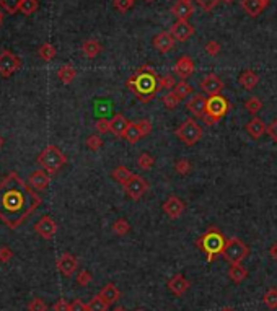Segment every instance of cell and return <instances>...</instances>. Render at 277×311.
<instances>
[{"label": "cell", "mask_w": 277, "mask_h": 311, "mask_svg": "<svg viewBox=\"0 0 277 311\" xmlns=\"http://www.w3.org/2000/svg\"><path fill=\"white\" fill-rule=\"evenodd\" d=\"M56 266H57V270H59L62 275L70 277L77 270V267H79V261H77V257L74 254H70V252H64V254L57 259Z\"/></svg>", "instance_id": "cell-12"}, {"label": "cell", "mask_w": 277, "mask_h": 311, "mask_svg": "<svg viewBox=\"0 0 277 311\" xmlns=\"http://www.w3.org/2000/svg\"><path fill=\"white\" fill-rule=\"evenodd\" d=\"M218 3H220V0H197V5L202 8L204 12H211L213 10Z\"/></svg>", "instance_id": "cell-47"}, {"label": "cell", "mask_w": 277, "mask_h": 311, "mask_svg": "<svg viewBox=\"0 0 277 311\" xmlns=\"http://www.w3.org/2000/svg\"><path fill=\"white\" fill-rule=\"evenodd\" d=\"M245 108L248 113H251V114H256L257 111H259L262 108V101L259 98H256V96H251V98H248L245 101Z\"/></svg>", "instance_id": "cell-38"}, {"label": "cell", "mask_w": 277, "mask_h": 311, "mask_svg": "<svg viewBox=\"0 0 277 311\" xmlns=\"http://www.w3.org/2000/svg\"><path fill=\"white\" fill-rule=\"evenodd\" d=\"M91 282V274L88 270H80L79 274H77V284L80 287H86Z\"/></svg>", "instance_id": "cell-48"}, {"label": "cell", "mask_w": 277, "mask_h": 311, "mask_svg": "<svg viewBox=\"0 0 277 311\" xmlns=\"http://www.w3.org/2000/svg\"><path fill=\"white\" fill-rule=\"evenodd\" d=\"M202 121H204V123H206L207 125H213V124H215V121H213V118H212V116H209L207 113L202 116Z\"/></svg>", "instance_id": "cell-56"}, {"label": "cell", "mask_w": 277, "mask_h": 311, "mask_svg": "<svg viewBox=\"0 0 277 311\" xmlns=\"http://www.w3.org/2000/svg\"><path fill=\"white\" fill-rule=\"evenodd\" d=\"M101 49H103V47H101V44L96 40H86L84 44H82V52H84L85 57H88V59L98 57Z\"/></svg>", "instance_id": "cell-27"}, {"label": "cell", "mask_w": 277, "mask_h": 311, "mask_svg": "<svg viewBox=\"0 0 277 311\" xmlns=\"http://www.w3.org/2000/svg\"><path fill=\"white\" fill-rule=\"evenodd\" d=\"M173 72L179 77V79L186 80L194 72V61L189 56H181L176 62H174Z\"/></svg>", "instance_id": "cell-17"}, {"label": "cell", "mask_w": 277, "mask_h": 311, "mask_svg": "<svg viewBox=\"0 0 277 311\" xmlns=\"http://www.w3.org/2000/svg\"><path fill=\"white\" fill-rule=\"evenodd\" d=\"M266 132H267V135H269L272 140H274V142H277V119L272 121V123L267 125Z\"/></svg>", "instance_id": "cell-54"}, {"label": "cell", "mask_w": 277, "mask_h": 311, "mask_svg": "<svg viewBox=\"0 0 277 311\" xmlns=\"http://www.w3.org/2000/svg\"><path fill=\"white\" fill-rule=\"evenodd\" d=\"M3 144H5V140H3V137H2V135H0V148L3 147Z\"/></svg>", "instance_id": "cell-57"}, {"label": "cell", "mask_w": 277, "mask_h": 311, "mask_svg": "<svg viewBox=\"0 0 277 311\" xmlns=\"http://www.w3.org/2000/svg\"><path fill=\"white\" fill-rule=\"evenodd\" d=\"M123 187H124L126 194H128L132 201H139V199L147 192L149 184L142 176H139V174H132V178H130Z\"/></svg>", "instance_id": "cell-9"}, {"label": "cell", "mask_w": 277, "mask_h": 311, "mask_svg": "<svg viewBox=\"0 0 277 311\" xmlns=\"http://www.w3.org/2000/svg\"><path fill=\"white\" fill-rule=\"evenodd\" d=\"M220 2H225V3H232V2H235V0H220Z\"/></svg>", "instance_id": "cell-60"}, {"label": "cell", "mask_w": 277, "mask_h": 311, "mask_svg": "<svg viewBox=\"0 0 277 311\" xmlns=\"http://www.w3.org/2000/svg\"><path fill=\"white\" fill-rule=\"evenodd\" d=\"M129 121L124 118L123 114H116L113 119H109V125H111V134L114 135V137H124L126 135V130L129 127Z\"/></svg>", "instance_id": "cell-21"}, {"label": "cell", "mask_w": 277, "mask_h": 311, "mask_svg": "<svg viewBox=\"0 0 277 311\" xmlns=\"http://www.w3.org/2000/svg\"><path fill=\"white\" fill-rule=\"evenodd\" d=\"M201 90L204 93H207L209 96L220 95V91L223 90V82L218 79L215 74H209L204 77L201 82Z\"/></svg>", "instance_id": "cell-15"}, {"label": "cell", "mask_w": 277, "mask_h": 311, "mask_svg": "<svg viewBox=\"0 0 277 311\" xmlns=\"http://www.w3.org/2000/svg\"><path fill=\"white\" fill-rule=\"evenodd\" d=\"M52 308H54V311H69L70 310V303H67V300H64V298H59L54 303Z\"/></svg>", "instance_id": "cell-53"}, {"label": "cell", "mask_w": 277, "mask_h": 311, "mask_svg": "<svg viewBox=\"0 0 277 311\" xmlns=\"http://www.w3.org/2000/svg\"><path fill=\"white\" fill-rule=\"evenodd\" d=\"M111 176H113V179L116 183H119V184H124L129 181L130 178H132V171H130L129 168H126V166H116L113 169V173H111Z\"/></svg>", "instance_id": "cell-29"}, {"label": "cell", "mask_w": 277, "mask_h": 311, "mask_svg": "<svg viewBox=\"0 0 277 311\" xmlns=\"http://www.w3.org/2000/svg\"><path fill=\"white\" fill-rule=\"evenodd\" d=\"M173 91H174V95H176L179 100H184V98H188L189 95H192V86L189 83H186L184 80H181V82H178V83H176V86L173 88Z\"/></svg>", "instance_id": "cell-32"}, {"label": "cell", "mask_w": 277, "mask_h": 311, "mask_svg": "<svg viewBox=\"0 0 277 311\" xmlns=\"http://www.w3.org/2000/svg\"><path fill=\"white\" fill-rule=\"evenodd\" d=\"M139 125V129H140V132H142V137H145V135H149L150 132H152V123H150L149 119H142V121H139L137 123Z\"/></svg>", "instance_id": "cell-51"}, {"label": "cell", "mask_w": 277, "mask_h": 311, "mask_svg": "<svg viewBox=\"0 0 277 311\" xmlns=\"http://www.w3.org/2000/svg\"><path fill=\"white\" fill-rule=\"evenodd\" d=\"M86 147H88L90 150H93V152H96V150H100L101 147H103V139L100 137L98 134H93V135H90L88 139H86Z\"/></svg>", "instance_id": "cell-41"}, {"label": "cell", "mask_w": 277, "mask_h": 311, "mask_svg": "<svg viewBox=\"0 0 277 311\" xmlns=\"http://www.w3.org/2000/svg\"><path fill=\"white\" fill-rule=\"evenodd\" d=\"M69 311H88V305H85L82 300H74L70 303V310Z\"/></svg>", "instance_id": "cell-52"}, {"label": "cell", "mask_w": 277, "mask_h": 311, "mask_svg": "<svg viewBox=\"0 0 277 311\" xmlns=\"http://www.w3.org/2000/svg\"><path fill=\"white\" fill-rule=\"evenodd\" d=\"M28 311H47V305L44 303V300L33 298L30 303H28Z\"/></svg>", "instance_id": "cell-44"}, {"label": "cell", "mask_w": 277, "mask_h": 311, "mask_svg": "<svg viewBox=\"0 0 277 311\" xmlns=\"http://www.w3.org/2000/svg\"><path fill=\"white\" fill-rule=\"evenodd\" d=\"M228 108H230V104H228V100L225 98V96H222V95L209 96L207 114L212 116L215 123H218V121H220L223 116L228 113Z\"/></svg>", "instance_id": "cell-8"}, {"label": "cell", "mask_w": 277, "mask_h": 311, "mask_svg": "<svg viewBox=\"0 0 277 311\" xmlns=\"http://www.w3.org/2000/svg\"><path fill=\"white\" fill-rule=\"evenodd\" d=\"M167 287H168V290L171 291L173 295L181 296L189 290V280L183 274H176V275H173L171 279L168 280Z\"/></svg>", "instance_id": "cell-18"}, {"label": "cell", "mask_w": 277, "mask_h": 311, "mask_svg": "<svg viewBox=\"0 0 277 311\" xmlns=\"http://www.w3.org/2000/svg\"><path fill=\"white\" fill-rule=\"evenodd\" d=\"M250 254V248L243 243L240 238H228L227 245L223 248L222 256L230 264H241V261Z\"/></svg>", "instance_id": "cell-5"}, {"label": "cell", "mask_w": 277, "mask_h": 311, "mask_svg": "<svg viewBox=\"0 0 277 311\" xmlns=\"http://www.w3.org/2000/svg\"><path fill=\"white\" fill-rule=\"evenodd\" d=\"M2 23H3V13L0 12V26H2Z\"/></svg>", "instance_id": "cell-59"}, {"label": "cell", "mask_w": 277, "mask_h": 311, "mask_svg": "<svg viewBox=\"0 0 277 311\" xmlns=\"http://www.w3.org/2000/svg\"><path fill=\"white\" fill-rule=\"evenodd\" d=\"M262 301H264V305L269 310H277V289H269V290H267L264 298H262Z\"/></svg>", "instance_id": "cell-37"}, {"label": "cell", "mask_w": 277, "mask_h": 311, "mask_svg": "<svg viewBox=\"0 0 277 311\" xmlns=\"http://www.w3.org/2000/svg\"><path fill=\"white\" fill-rule=\"evenodd\" d=\"M176 135L183 144H186L191 147V145H196L199 140L202 139L204 130H202L201 125L197 124V121L188 119L176 129Z\"/></svg>", "instance_id": "cell-6"}, {"label": "cell", "mask_w": 277, "mask_h": 311, "mask_svg": "<svg viewBox=\"0 0 277 311\" xmlns=\"http://www.w3.org/2000/svg\"><path fill=\"white\" fill-rule=\"evenodd\" d=\"M57 77H59L64 85H70L77 79V70L70 64H65L57 70Z\"/></svg>", "instance_id": "cell-28"}, {"label": "cell", "mask_w": 277, "mask_h": 311, "mask_svg": "<svg viewBox=\"0 0 277 311\" xmlns=\"http://www.w3.org/2000/svg\"><path fill=\"white\" fill-rule=\"evenodd\" d=\"M49 183H51L49 174L43 171V169H38V171L31 173L30 178H28V184H30L35 191H44V189H47V186H49Z\"/></svg>", "instance_id": "cell-19"}, {"label": "cell", "mask_w": 277, "mask_h": 311, "mask_svg": "<svg viewBox=\"0 0 277 311\" xmlns=\"http://www.w3.org/2000/svg\"><path fill=\"white\" fill-rule=\"evenodd\" d=\"M162 101H163V104L167 109H176L178 104H179V98L174 95V91H168V93L163 96Z\"/></svg>", "instance_id": "cell-39"}, {"label": "cell", "mask_w": 277, "mask_h": 311, "mask_svg": "<svg viewBox=\"0 0 277 311\" xmlns=\"http://www.w3.org/2000/svg\"><path fill=\"white\" fill-rule=\"evenodd\" d=\"M227 245V240L217 228H211L196 241V246L207 254V262H212L215 256L222 254L223 248Z\"/></svg>", "instance_id": "cell-3"}, {"label": "cell", "mask_w": 277, "mask_h": 311, "mask_svg": "<svg viewBox=\"0 0 277 311\" xmlns=\"http://www.w3.org/2000/svg\"><path fill=\"white\" fill-rule=\"evenodd\" d=\"M174 44H176V40L170 31H162L153 38V47L162 54H167V52L174 49Z\"/></svg>", "instance_id": "cell-14"}, {"label": "cell", "mask_w": 277, "mask_h": 311, "mask_svg": "<svg viewBox=\"0 0 277 311\" xmlns=\"http://www.w3.org/2000/svg\"><path fill=\"white\" fill-rule=\"evenodd\" d=\"M35 230H36L38 235L43 238V240H51V238L54 236L56 231H57V223H56V220L52 217L44 215V217H41L40 220L36 222Z\"/></svg>", "instance_id": "cell-10"}, {"label": "cell", "mask_w": 277, "mask_h": 311, "mask_svg": "<svg viewBox=\"0 0 277 311\" xmlns=\"http://www.w3.org/2000/svg\"><path fill=\"white\" fill-rule=\"evenodd\" d=\"M174 169H176L178 174H189L191 173V163L188 160H178L176 165H174Z\"/></svg>", "instance_id": "cell-45"}, {"label": "cell", "mask_w": 277, "mask_h": 311, "mask_svg": "<svg viewBox=\"0 0 277 311\" xmlns=\"http://www.w3.org/2000/svg\"><path fill=\"white\" fill-rule=\"evenodd\" d=\"M269 256H271V259L277 261V243H274V245L269 248Z\"/></svg>", "instance_id": "cell-55"}, {"label": "cell", "mask_w": 277, "mask_h": 311, "mask_svg": "<svg viewBox=\"0 0 277 311\" xmlns=\"http://www.w3.org/2000/svg\"><path fill=\"white\" fill-rule=\"evenodd\" d=\"M134 7V0H114V8L121 13L128 12L129 8Z\"/></svg>", "instance_id": "cell-46"}, {"label": "cell", "mask_w": 277, "mask_h": 311, "mask_svg": "<svg viewBox=\"0 0 277 311\" xmlns=\"http://www.w3.org/2000/svg\"><path fill=\"white\" fill-rule=\"evenodd\" d=\"M108 308L109 305L100 295H95L88 303V311H108Z\"/></svg>", "instance_id": "cell-34"}, {"label": "cell", "mask_w": 277, "mask_h": 311, "mask_svg": "<svg viewBox=\"0 0 277 311\" xmlns=\"http://www.w3.org/2000/svg\"><path fill=\"white\" fill-rule=\"evenodd\" d=\"M56 54H57V51L51 42H43L40 46V49H38V56H40L44 62H51L56 57Z\"/></svg>", "instance_id": "cell-30"}, {"label": "cell", "mask_w": 277, "mask_h": 311, "mask_svg": "<svg viewBox=\"0 0 277 311\" xmlns=\"http://www.w3.org/2000/svg\"><path fill=\"white\" fill-rule=\"evenodd\" d=\"M160 77L157 75L150 65H142L137 70V74L129 77L128 80V88L134 91V95L137 96L140 101L147 103L155 96V93L160 90L158 83Z\"/></svg>", "instance_id": "cell-2"}, {"label": "cell", "mask_w": 277, "mask_h": 311, "mask_svg": "<svg viewBox=\"0 0 277 311\" xmlns=\"http://www.w3.org/2000/svg\"><path fill=\"white\" fill-rule=\"evenodd\" d=\"M238 82H240V85L243 86L245 90L251 91L255 86L257 85V82H259V75L256 74L255 70H243L240 77H238Z\"/></svg>", "instance_id": "cell-24"}, {"label": "cell", "mask_w": 277, "mask_h": 311, "mask_svg": "<svg viewBox=\"0 0 277 311\" xmlns=\"http://www.w3.org/2000/svg\"><path fill=\"white\" fill-rule=\"evenodd\" d=\"M192 12H194L192 3L184 2V0H178V2L171 7V13L178 18V20H186L188 21L189 18L192 17Z\"/></svg>", "instance_id": "cell-22"}, {"label": "cell", "mask_w": 277, "mask_h": 311, "mask_svg": "<svg viewBox=\"0 0 277 311\" xmlns=\"http://www.w3.org/2000/svg\"><path fill=\"white\" fill-rule=\"evenodd\" d=\"M38 163L44 169H47L49 174H54L67 163V157L56 145H47V147L38 155Z\"/></svg>", "instance_id": "cell-4"}, {"label": "cell", "mask_w": 277, "mask_h": 311, "mask_svg": "<svg viewBox=\"0 0 277 311\" xmlns=\"http://www.w3.org/2000/svg\"><path fill=\"white\" fill-rule=\"evenodd\" d=\"M21 0H0V7L5 10L8 15H13V13L20 12Z\"/></svg>", "instance_id": "cell-35"}, {"label": "cell", "mask_w": 277, "mask_h": 311, "mask_svg": "<svg viewBox=\"0 0 277 311\" xmlns=\"http://www.w3.org/2000/svg\"><path fill=\"white\" fill-rule=\"evenodd\" d=\"M98 295L106 301V303H108V305L111 306V305H114L116 301L119 300L121 291L118 290V287H116L114 284H106V285L103 287V289H101V291H100Z\"/></svg>", "instance_id": "cell-25"}, {"label": "cell", "mask_w": 277, "mask_h": 311, "mask_svg": "<svg viewBox=\"0 0 277 311\" xmlns=\"http://www.w3.org/2000/svg\"><path fill=\"white\" fill-rule=\"evenodd\" d=\"M227 274H228V279H230L233 284H241L248 277V270L246 267H243L241 264H230Z\"/></svg>", "instance_id": "cell-26"}, {"label": "cell", "mask_w": 277, "mask_h": 311, "mask_svg": "<svg viewBox=\"0 0 277 311\" xmlns=\"http://www.w3.org/2000/svg\"><path fill=\"white\" fill-rule=\"evenodd\" d=\"M188 109L196 118H202L207 113V100L202 95H192L188 101Z\"/></svg>", "instance_id": "cell-20"}, {"label": "cell", "mask_w": 277, "mask_h": 311, "mask_svg": "<svg viewBox=\"0 0 277 311\" xmlns=\"http://www.w3.org/2000/svg\"><path fill=\"white\" fill-rule=\"evenodd\" d=\"M113 233L114 235H118V236H124V235H128V233L130 231V225H129V222L126 220V218H118L114 223H113Z\"/></svg>", "instance_id": "cell-33"}, {"label": "cell", "mask_w": 277, "mask_h": 311, "mask_svg": "<svg viewBox=\"0 0 277 311\" xmlns=\"http://www.w3.org/2000/svg\"><path fill=\"white\" fill-rule=\"evenodd\" d=\"M184 2H189V3H192V0H184Z\"/></svg>", "instance_id": "cell-62"}, {"label": "cell", "mask_w": 277, "mask_h": 311, "mask_svg": "<svg viewBox=\"0 0 277 311\" xmlns=\"http://www.w3.org/2000/svg\"><path fill=\"white\" fill-rule=\"evenodd\" d=\"M95 129L98 130V134H101V135H105V134L111 132V125H109V121L106 119V118H100L98 121H96V124H95Z\"/></svg>", "instance_id": "cell-42"}, {"label": "cell", "mask_w": 277, "mask_h": 311, "mask_svg": "<svg viewBox=\"0 0 277 311\" xmlns=\"http://www.w3.org/2000/svg\"><path fill=\"white\" fill-rule=\"evenodd\" d=\"M271 0H241V8L248 17L256 18L269 7Z\"/></svg>", "instance_id": "cell-13"}, {"label": "cell", "mask_w": 277, "mask_h": 311, "mask_svg": "<svg viewBox=\"0 0 277 311\" xmlns=\"http://www.w3.org/2000/svg\"><path fill=\"white\" fill-rule=\"evenodd\" d=\"M12 257H13V251L10 248L7 246L0 248V262H2V264H7L8 261H12Z\"/></svg>", "instance_id": "cell-50"}, {"label": "cell", "mask_w": 277, "mask_h": 311, "mask_svg": "<svg viewBox=\"0 0 277 311\" xmlns=\"http://www.w3.org/2000/svg\"><path fill=\"white\" fill-rule=\"evenodd\" d=\"M145 2H153V0H145Z\"/></svg>", "instance_id": "cell-63"}, {"label": "cell", "mask_w": 277, "mask_h": 311, "mask_svg": "<svg viewBox=\"0 0 277 311\" xmlns=\"http://www.w3.org/2000/svg\"><path fill=\"white\" fill-rule=\"evenodd\" d=\"M41 202L35 189L15 171L8 173L0 183V222L12 230L23 225Z\"/></svg>", "instance_id": "cell-1"}, {"label": "cell", "mask_w": 277, "mask_h": 311, "mask_svg": "<svg viewBox=\"0 0 277 311\" xmlns=\"http://www.w3.org/2000/svg\"><path fill=\"white\" fill-rule=\"evenodd\" d=\"M153 163H155V158H153L150 153H142V155L139 157V160H137L139 168H140V169H145V171L152 168Z\"/></svg>", "instance_id": "cell-40"}, {"label": "cell", "mask_w": 277, "mask_h": 311, "mask_svg": "<svg viewBox=\"0 0 277 311\" xmlns=\"http://www.w3.org/2000/svg\"><path fill=\"white\" fill-rule=\"evenodd\" d=\"M163 212L167 213V215L170 218H179L183 215L184 208H186V206L181 202V199L176 197V196H170L167 201L163 202Z\"/></svg>", "instance_id": "cell-16"}, {"label": "cell", "mask_w": 277, "mask_h": 311, "mask_svg": "<svg viewBox=\"0 0 277 311\" xmlns=\"http://www.w3.org/2000/svg\"><path fill=\"white\" fill-rule=\"evenodd\" d=\"M38 8H40V2L38 0H21L20 12L23 15H33Z\"/></svg>", "instance_id": "cell-36"}, {"label": "cell", "mask_w": 277, "mask_h": 311, "mask_svg": "<svg viewBox=\"0 0 277 311\" xmlns=\"http://www.w3.org/2000/svg\"><path fill=\"white\" fill-rule=\"evenodd\" d=\"M21 67V59L12 51H2L0 52V75L3 79L12 77L15 72Z\"/></svg>", "instance_id": "cell-7"}, {"label": "cell", "mask_w": 277, "mask_h": 311, "mask_svg": "<svg viewBox=\"0 0 277 311\" xmlns=\"http://www.w3.org/2000/svg\"><path fill=\"white\" fill-rule=\"evenodd\" d=\"M140 137H142V132H140V129H139L137 123H130V124H129V127H128V130H126L124 139L128 140L129 144H135Z\"/></svg>", "instance_id": "cell-31"}, {"label": "cell", "mask_w": 277, "mask_h": 311, "mask_svg": "<svg viewBox=\"0 0 277 311\" xmlns=\"http://www.w3.org/2000/svg\"><path fill=\"white\" fill-rule=\"evenodd\" d=\"M220 311H235V310H233V308H230V306H227V308H222Z\"/></svg>", "instance_id": "cell-58"}, {"label": "cell", "mask_w": 277, "mask_h": 311, "mask_svg": "<svg viewBox=\"0 0 277 311\" xmlns=\"http://www.w3.org/2000/svg\"><path fill=\"white\" fill-rule=\"evenodd\" d=\"M135 311H144V310H135Z\"/></svg>", "instance_id": "cell-64"}, {"label": "cell", "mask_w": 277, "mask_h": 311, "mask_svg": "<svg viewBox=\"0 0 277 311\" xmlns=\"http://www.w3.org/2000/svg\"><path fill=\"white\" fill-rule=\"evenodd\" d=\"M206 52H207L209 56H212V57L217 56L218 52H220V42L211 40V41H209L207 44H206Z\"/></svg>", "instance_id": "cell-49"}, {"label": "cell", "mask_w": 277, "mask_h": 311, "mask_svg": "<svg viewBox=\"0 0 277 311\" xmlns=\"http://www.w3.org/2000/svg\"><path fill=\"white\" fill-rule=\"evenodd\" d=\"M246 132H248V135H250V137H253L255 140H257V139H261L262 135H264V132H266V129H267V125L262 123V121L259 119V118H253L250 123L246 124Z\"/></svg>", "instance_id": "cell-23"}, {"label": "cell", "mask_w": 277, "mask_h": 311, "mask_svg": "<svg viewBox=\"0 0 277 311\" xmlns=\"http://www.w3.org/2000/svg\"><path fill=\"white\" fill-rule=\"evenodd\" d=\"M114 311H126V310H124V308H116Z\"/></svg>", "instance_id": "cell-61"}, {"label": "cell", "mask_w": 277, "mask_h": 311, "mask_svg": "<svg viewBox=\"0 0 277 311\" xmlns=\"http://www.w3.org/2000/svg\"><path fill=\"white\" fill-rule=\"evenodd\" d=\"M170 33H171L173 38L176 41L184 42V41H188L189 38L194 35V26L186 20H178V21H174L171 25V31H170Z\"/></svg>", "instance_id": "cell-11"}, {"label": "cell", "mask_w": 277, "mask_h": 311, "mask_svg": "<svg viewBox=\"0 0 277 311\" xmlns=\"http://www.w3.org/2000/svg\"><path fill=\"white\" fill-rule=\"evenodd\" d=\"M158 83H160V88L171 90V88H174V86H176V80H174L171 75H163V77H160Z\"/></svg>", "instance_id": "cell-43"}]
</instances>
